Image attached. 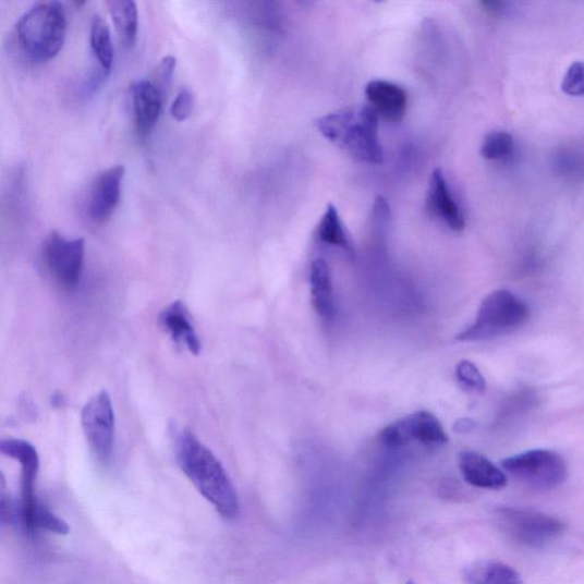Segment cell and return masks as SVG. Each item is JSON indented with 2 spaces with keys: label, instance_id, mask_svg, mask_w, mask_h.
Instances as JSON below:
<instances>
[{
  "label": "cell",
  "instance_id": "cell-23",
  "mask_svg": "<svg viewBox=\"0 0 584 584\" xmlns=\"http://www.w3.org/2000/svg\"><path fill=\"white\" fill-rule=\"evenodd\" d=\"M455 377L467 393L483 394L485 392L486 380L473 362L469 360L459 362L455 368Z\"/></svg>",
  "mask_w": 584,
  "mask_h": 584
},
{
  "label": "cell",
  "instance_id": "cell-4",
  "mask_svg": "<svg viewBox=\"0 0 584 584\" xmlns=\"http://www.w3.org/2000/svg\"><path fill=\"white\" fill-rule=\"evenodd\" d=\"M528 319L527 304L514 292L499 289L482 301L476 319L460 331L455 340L461 343L485 342L518 331Z\"/></svg>",
  "mask_w": 584,
  "mask_h": 584
},
{
  "label": "cell",
  "instance_id": "cell-30",
  "mask_svg": "<svg viewBox=\"0 0 584 584\" xmlns=\"http://www.w3.org/2000/svg\"><path fill=\"white\" fill-rule=\"evenodd\" d=\"M406 584H415V583H413V582H409V583H406Z\"/></svg>",
  "mask_w": 584,
  "mask_h": 584
},
{
  "label": "cell",
  "instance_id": "cell-9",
  "mask_svg": "<svg viewBox=\"0 0 584 584\" xmlns=\"http://www.w3.org/2000/svg\"><path fill=\"white\" fill-rule=\"evenodd\" d=\"M82 425L94 457L108 464L114 448V411L107 391L93 396L82 411Z\"/></svg>",
  "mask_w": 584,
  "mask_h": 584
},
{
  "label": "cell",
  "instance_id": "cell-12",
  "mask_svg": "<svg viewBox=\"0 0 584 584\" xmlns=\"http://www.w3.org/2000/svg\"><path fill=\"white\" fill-rule=\"evenodd\" d=\"M159 324L177 345L185 348L193 355L200 354L202 340L182 301L168 305L159 314Z\"/></svg>",
  "mask_w": 584,
  "mask_h": 584
},
{
  "label": "cell",
  "instance_id": "cell-6",
  "mask_svg": "<svg viewBox=\"0 0 584 584\" xmlns=\"http://www.w3.org/2000/svg\"><path fill=\"white\" fill-rule=\"evenodd\" d=\"M504 474L539 491H549L561 486L568 478V465L564 458L553 451L535 449L501 461Z\"/></svg>",
  "mask_w": 584,
  "mask_h": 584
},
{
  "label": "cell",
  "instance_id": "cell-19",
  "mask_svg": "<svg viewBox=\"0 0 584 584\" xmlns=\"http://www.w3.org/2000/svg\"><path fill=\"white\" fill-rule=\"evenodd\" d=\"M108 8L117 33L126 47L135 45L138 34V10L132 0H111Z\"/></svg>",
  "mask_w": 584,
  "mask_h": 584
},
{
  "label": "cell",
  "instance_id": "cell-5",
  "mask_svg": "<svg viewBox=\"0 0 584 584\" xmlns=\"http://www.w3.org/2000/svg\"><path fill=\"white\" fill-rule=\"evenodd\" d=\"M495 523L511 542L527 548H542L561 537L565 524L558 519L523 507H500Z\"/></svg>",
  "mask_w": 584,
  "mask_h": 584
},
{
  "label": "cell",
  "instance_id": "cell-29",
  "mask_svg": "<svg viewBox=\"0 0 584 584\" xmlns=\"http://www.w3.org/2000/svg\"><path fill=\"white\" fill-rule=\"evenodd\" d=\"M475 424L471 419H460L454 425V431L460 434L470 433L474 428Z\"/></svg>",
  "mask_w": 584,
  "mask_h": 584
},
{
  "label": "cell",
  "instance_id": "cell-11",
  "mask_svg": "<svg viewBox=\"0 0 584 584\" xmlns=\"http://www.w3.org/2000/svg\"><path fill=\"white\" fill-rule=\"evenodd\" d=\"M426 206L428 211L440 219L452 231L465 229L466 221L454 200L442 169L436 168L430 175Z\"/></svg>",
  "mask_w": 584,
  "mask_h": 584
},
{
  "label": "cell",
  "instance_id": "cell-13",
  "mask_svg": "<svg viewBox=\"0 0 584 584\" xmlns=\"http://www.w3.org/2000/svg\"><path fill=\"white\" fill-rule=\"evenodd\" d=\"M459 470L462 478L478 489L501 490L508 484L507 475L485 455L464 451L459 455Z\"/></svg>",
  "mask_w": 584,
  "mask_h": 584
},
{
  "label": "cell",
  "instance_id": "cell-8",
  "mask_svg": "<svg viewBox=\"0 0 584 584\" xmlns=\"http://www.w3.org/2000/svg\"><path fill=\"white\" fill-rule=\"evenodd\" d=\"M379 441L391 449L412 442L428 449H440L448 445L449 437L441 422L433 413L423 410L382 428Z\"/></svg>",
  "mask_w": 584,
  "mask_h": 584
},
{
  "label": "cell",
  "instance_id": "cell-20",
  "mask_svg": "<svg viewBox=\"0 0 584 584\" xmlns=\"http://www.w3.org/2000/svg\"><path fill=\"white\" fill-rule=\"evenodd\" d=\"M316 235L326 245L343 250L351 256L354 255V250L342 218H340L337 208L332 204L328 205L318 226V230H316Z\"/></svg>",
  "mask_w": 584,
  "mask_h": 584
},
{
  "label": "cell",
  "instance_id": "cell-7",
  "mask_svg": "<svg viewBox=\"0 0 584 584\" xmlns=\"http://www.w3.org/2000/svg\"><path fill=\"white\" fill-rule=\"evenodd\" d=\"M41 260L57 285L65 291L75 290L84 269L85 240L66 239L52 232L42 243Z\"/></svg>",
  "mask_w": 584,
  "mask_h": 584
},
{
  "label": "cell",
  "instance_id": "cell-27",
  "mask_svg": "<svg viewBox=\"0 0 584 584\" xmlns=\"http://www.w3.org/2000/svg\"><path fill=\"white\" fill-rule=\"evenodd\" d=\"M14 514L15 511L5 477L0 473V525L10 524L14 519Z\"/></svg>",
  "mask_w": 584,
  "mask_h": 584
},
{
  "label": "cell",
  "instance_id": "cell-24",
  "mask_svg": "<svg viewBox=\"0 0 584 584\" xmlns=\"http://www.w3.org/2000/svg\"><path fill=\"white\" fill-rule=\"evenodd\" d=\"M37 530L50 531L61 535H66L70 532L66 522L53 514L41 502L38 504L33 520V533Z\"/></svg>",
  "mask_w": 584,
  "mask_h": 584
},
{
  "label": "cell",
  "instance_id": "cell-1",
  "mask_svg": "<svg viewBox=\"0 0 584 584\" xmlns=\"http://www.w3.org/2000/svg\"><path fill=\"white\" fill-rule=\"evenodd\" d=\"M178 464L194 488L223 519L235 520L240 499L221 461L190 429L175 434Z\"/></svg>",
  "mask_w": 584,
  "mask_h": 584
},
{
  "label": "cell",
  "instance_id": "cell-14",
  "mask_svg": "<svg viewBox=\"0 0 584 584\" xmlns=\"http://www.w3.org/2000/svg\"><path fill=\"white\" fill-rule=\"evenodd\" d=\"M135 124L138 134L148 136L158 124L162 95L150 81L135 82L131 87Z\"/></svg>",
  "mask_w": 584,
  "mask_h": 584
},
{
  "label": "cell",
  "instance_id": "cell-3",
  "mask_svg": "<svg viewBox=\"0 0 584 584\" xmlns=\"http://www.w3.org/2000/svg\"><path fill=\"white\" fill-rule=\"evenodd\" d=\"M66 35V14L59 2H42L24 13L14 29L15 42L24 58L34 63L54 59Z\"/></svg>",
  "mask_w": 584,
  "mask_h": 584
},
{
  "label": "cell",
  "instance_id": "cell-22",
  "mask_svg": "<svg viewBox=\"0 0 584 584\" xmlns=\"http://www.w3.org/2000/svg\"><path fill=\"white\" fill-rule=\"evenodd\" d=\"M514 146V138L509 133L491 132L483 139L480 155L488 160H503L513 154Z\"/></svg>",
  "mask_w": 584,
  "mask_h": 584
},
{
  "label": "cell",
  "instance_id": "cell-26",
  "mask_svg": "<svg viewBox=\"0 0 584 584\" xmlns=\"http://www.w3.org/2000/svg\"><path fill=\"white\" fill-rule=\"evenodd\" d=\"M193 109H194V95L191 90L183 89L177 96V99L174 100L172 108H170V112H172V115L175 120L185 121L186 119L191 117Z\"/></svg>",
  "mask_w": 584,
  "mask_h": 584
},
{
  "label": "cell",
  "instance_id": "cell-18",
  "mask_svg": "<svg viewBox=\"0 0 584 584\" xmlns=\"http://www.w3.org/2000/svg\"><path fill=\"white\" fill-rule=\"evenodd\" d=\"M0 454L20 462L22 485H35L39 471V457L32 443L17 438H0Z\"/></svg>",
  "mask_w": 584,
  "mask_h": 584
},
{
  "label": "cell",
  "instance_id": "cell-25",
  "mask_svg": "<svg viewBox=\"0 0 584 584\" xmlns=\"http://www.w3.org/2000/svg\"><path fill=\"white\" fill-rule=\"evenodd\" d=\"M562 89L570 96L583 95V64L582 62H574L565 73Z\"/></svg>",
  "mask_w": 584,
  "mask_h": 584
},
{
  "label": "cell",
  "instance_id": "cell-15",
  "mask_svg": "<svg viewBox=\"0 0 584 584\" xmlns=\"http://www.w3.org/2000/svg\"><path fill=\"white\" fill-rule=\"evenodd\" d=\"M365 95L378 117L392 123L403 119L407 109L406 92L396 83L376 80L365 87Z\"/></svg>",
  "mask_w": 584,
  "mask_h": 584
},
{
  "label": "cell",
  "instance_id": "cell-10",
  "mask_svg": "<svg viewBox=\"0 0 584 584\" xmlns=\"http://www.w3.org/2000/svg\"><path fill=\"white\" fill-rule=\"evenodd\" d=\"M124 177L125 168L118 165L105 170L94 181L87 203V212L94 223L102 224L109 221L115 211Z\"/></svg>",
  "mask_w": 584,
  "mask_h": 584
},
{
  "label": "cell",
  "instance_id": "cell-21",
  "mask_svg": "<svg viewBox=\"0 0 584 584\" xmlns=\"http://www.w3.org/2000/svg\"><path fill=\"white\" fill-rule=\"evenodd\" d=\"M90 47L97 62L102 66L105 73L111 71L114 59L111 32L106 20L96 15L92 22Z\"/></svg>",
  "mask_w": 584,
  "mask_h": 584
},
{
  "label": "cell",
  "instance_id": "cell-17",
  "mask_svg": "<svg viewBox=\"0 0 584 584\" xmlns=\"http://www.w3.org/2000/svg\"><path fill=\"white\" fill-rule=\"evenodd\" d=\"M467 584H523L520 573L510 565L483 559L466 570Z\"/></svg>",
  "mask_w": 584,
  "mask_h": 584
},
{
  "label": "cell",
  "instance_id": "cell-28",
  "mask_svg": "<svg viewBox=\"0 0 584 584\" xmlns=\"http://www.w3.org/2000/svg\"><path fill=\"white\" fill-rule=\"evenodd\" d=\"M175 66L177 59L174 57H166L159 64L157 71L158 85H156V87L159 89L162 96L167 93L170 83H172Z\"/></svg>",
  "mask_w": 584,
  "mask_h": 584
},
{
  "label": "cell",
  "instance_id": "cell-2",
  "mask_svg": "<svg viewBox=\"0 0 584 584\" xmlns=\"http://www.w3.org/2000/svg\"><path fill=\"white\" fill-rule=\"evenodd\" d=\"M319 132L360 162L378 165L384 153L378 138L379 117L370 106L354 107L316 121Z\"/></svg>",
  "mask_w": 584,
  "mask_h": 584
},
{
  "label": "cell",
  "instance_id": "cell-16",
  "mask_svg": "<svg viewBox=\"0 0 584 584\" xmlns=\"http://www.w3.org/2000/svg\"><path fill=\"white\" fill-rule=\"evenodd\" d=\"M309 290L313 306L325 321H330L336 312L331 271L324 258H316L309 267Z\"/></svg>",
  "mask_w": 584,
  "mask_h": 584
}]
</instances>
